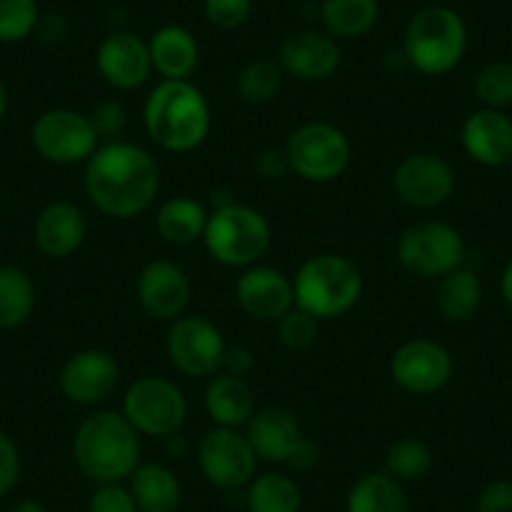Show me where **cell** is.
Wrapping results in <instances>:
<instances>
[{"mask_svg": "<svg viewBox=\"0 0 512 512\" xmlns=\"http://www.w3.org/2000/svg\"><path fill=\"white\" fill-rule=\"evenodd\" d=\"M83 191L103 216L136 219L159 199L161 166L149 149L134 141L101 144L83 164Z\"/></svg>", "mask_w": 512, "mask_h": 512, "instance_id": "6da1fadb", "label": "cell"}, {"mask_svg": "<svg viewBox=\"0 0 512 512\" xmlns=\"http://www.w3.org/2000/svg\"><path fill=\"white\" fill-rule=\"evenodd\" d=\"M211 103L194 81H159L144 101L149 139L169 154H189L211 134Z\"/></svg>", "mask_w": 512, "mask_h": 512, "instance_id": "7a4b0ae2", "label": "cell"}, {"mask_svg": "<svg viewBox=\"0 0 512 512\" xmlns=\"http://www.w3.org/2000/svg\"><path fill=\"white\" fill-rule=\"evenodd\" d=\"M73 462L96 485L126 482L141 465V435L121 410H96L73 432Z\"/></svg>", "mask_w": 512, "mask_h": 512, "instance_id": "3957f363", "label": "cell"}, {"mask_svg": "<svg viewBox=\"0 0 512 512\" xmlns=\"http://www.w3.org/2000/svg\"><path fill=\"white\" fill-rule=\"evenodd\" d=\"M292 287L294 307L304 309L319 322H329L357 307L364 292V277L354 259L324 251L299 264Z\"/></svg>", "mask_w": 512, "mask_h": 512, "instance_id": "277c9868", "label": "cell"}, {"mask_svg": "<svg viewBox=\"0 0 512 512\" xmlns=\"http://www.w3.org/2000/svg\"><path fill=\"white\" fill-rule=\"evenodd\" d=\"M467 43L470 36L460 13L450 6L430 3L410 18L400 48L410 63V71L440 78L460 66Z\"/></svg>", "mask_w": 512, "mask_h": 512, "instance_id": "5b68a950", "label": "cell"}, {"mask_svg": "<svg viewBox=\"0 0 512 512\" xmlns=\"http://www.w3.org/2000/svg\"><path fill=\"white\" fill-rule=\"evenodd\" d=\"M272 239V224L262 211L241 201H221L209 211L201 241L221 267L246 269L262 262Z\"/></svg>", "mask_w": 512, "mask_h": 512, "instance_id": "8992f818", "label": "cell"}, {"mask_svg": "<svg viewBox=\"0 0 512 512\" xmlns=\"http://www.w3.org/2000/svg\"><path fill=\"white\" fill-rule=\"evenodd\" d=\"M289 171L309 184H332L352 164V141L329 121H307L284 141Z\"/></svg>", "mask_w": 512, "mask_h": 512, "instance_id": "52a82bcc", "label": "cell"}, {"mask_svg": "<svg viewBox=\"0 0 512 512\" xmlns=\"http://www.w3.org/2000/svg\"><path fill=\"white\" fill-rule=\"evenodd\" d=\"M121 415L131 422L141 437L166 440L179 435L189 417V400L184 390L169 377L144 374L134 379L123 392Z\"/></svg>", "mask_w": 512, "mask_h": 512, "instance_id": "ba28073f", "label": "cell"}, {"mask_svg": "<svg viewBox=\"0 0 512 512\" xmlns=\"http://www.w3.org/2000/svg\"><path fill=\"white\" fill-rule=\"evenodd\" d=\"M467 246L460 231L440 219H422L407 226L395 244V259L417 279H442L465 264Z\"/></svg>", "mask_w": 512, "mask_h": 512, "instance_id": "9c48e42d", "label": "cell"}, {"mask_svg": "<svg viewBox=\"0 0 512 512\" xmlns=\"http://www.w3.org/2000/svg\"><path fill=\"white\" fill-rule=\"evenodd\" d=\"M31 144L43 161L56 166L86 164L101 146L88 113L76 108H48L33 121Z\"/></svg>", "mask_w": 512, "mask_h": 512, "instance_id": "30bf717a", "label": "cell"}, {"mask_svg": "<svg viewBox=\"0 0 512 512\" xmlns=\"http://www.w3.org/2000/svg\"><path fill=\"white\" fill-rule=\"evenodd\" d=\"M224 332L204 314L174 319L166 332V357L171 367L189 379H211L221 372L226 352Z\"/></svg>", "mask_w": 512, "mask_h": 512, "instance_id": "8fae6325", "label": "cell"}, {"mask_svg": "<svg viewBox=\"0 0 512 512\" xmlns=\"http://www.w3.org/2000/svg\"><path fill=\"white\" fill-rule=\"evenodd\" d=\"M196 462L206 482L224 492L246 490L256 477L259 457L244 430L211 427L196 445Z\"/></svg>", "mask_w": 512, "mask_h": 512, "instance_id": "7c38bea8", "label": "cell"}, {"mask_svg": "<svg viewBox=\"0 0 512 512\" xmlns=\"http://www.w3.org/2000/svg\"><path fill=\"white\" fill-rule=\"evenodd\" d=\"M457 189V174L450 161L432 151L407 154L392 171V191L402 204L417 211L440 209Z\"/></svg>", "mask_w": 512, "mask_h": 512, "instance_id": "4fadbf2b", "label": "cell"}, {"mask_svg": "<svg viewBox=\"0 0 512 512\" xmlns=\"http://www.w3.org/2000/svg\"><path fill=\"white\" fill-rule=\"evenodd\" d=\"M452 374H455V359L450 349L430 337L407 339L390 357L392 382L407 395H435L450 384Z\"/></svg>", "mask_w": 512, "mask_h": 512, "instance_id": "5bb4252c", "label": "cell"}, {"mask_svg": "<svg viewBox=\"0 0 512 512\" xmlns=\"http://www.w3.org/2000/svg\"><path fill=\"white\" fill-rule=\"evenodd\" d=\"M121 384V364L106 349L88 347L73 352L58 372L63 397L78 407H98L116 395Z\"/></svg>", "mask_w": 512, "mask_h": 512, "instance_id": "9a60e30c", "label": "cell"}, {"mask_svg": "<svg viewBox=\"0 0 512 512\" xmlns=\"http://www.w3.org/2000/svg\"><path fill=\"white\" fill-rule=\"evenodd\" d=\"M96 71L113 91H136L154 76L149 41L128 28H113L96 46Z\"/></svg>", "mask_w": 512, "mask_h": 512, "instance_id": "2e32d148", "label": "cell"}, {"mask_svg": "<svg viewBox=\"0 0 512 512\" xmlns=\"http://www.w3.org/2000/svg\"><path fill=\"white\" fill-rule=\"evenodd\" d=\"M191 279L181 264L171 259H151L136 277V299L156 322H174L189 312Z\"/></svg>", "mask_w": 512, "mask_h": 512, "instance_id": "e0dca14e", "label": "cell"}, {"mask_svg": "<svg viewBox=\"0 0 512 512\" xmlns=\"http://www.w3.org/2000/svg\"><path fill=\"white\" fill-rule=\"evenodd\" d=\"M277 63L284 76L302 83H324L342 66V46L322 28H302L279 43Z\"/></svg>", "mask_w": 512, "mask_h": 512, "instance_id": "ac0fdd59", "label": "cell"}, {"mask_svg": "<svg viewBox=\"0 0 512 512\" xmlns=\"http://www.w3.org/2000/svg\"><path fill=\"white\" fill-rule=\"evenodd\" d=\"M234 299L246 317L277 324L294 307L292 277L267 264L246 267L234 284Z\"/></svg>", "mask_w": 512, "mask_h": 512, "instance_id": "d6986e66", "label": "cell"}, {"mask_svg": "<svg viewBox=\"0 0 512 512\" xmlns=\"http://www.w3.org/2000/svg\"><path fill=\"white\" fill-rule=\"evenodd\" d=\"M460 141L475 164L497 169L512 161V118L497 108H477L462 121Z\"/></svg>", "mask_w": 512, "mask_h": 512, "instance_id": "ffe728a7", "label": "cell"}, {"mask_svg": "<svg viewBox=\"0 0 512 512\" xmlns=\"http://www.w3.org/2000/svg\"><path fill=\"white\" fill-rule=\"evenodd\" d=\"M88 236V219L73 201H53L43 206L33 224V244L48 259H68L76 254Z\"/></svg>", "mask_w": 512, "mask_h": 512, "instance_id": "44dd1931", "label": "cell"}, {"mask_svg": "<svg viewBox=\"0 0 512 512\" xmlns=\"http://www.w3.org/2000/svg\"><path fill=\"white\" fill-rule=\"evenodd\" d=\"M246 440L254 447L259 462L287 465L294 447L304 440V427L299 417L287 407H262L256 410L244 427Z\"/></svg>", "mask_w": 512, "mask_h": 512, "instance_id": "7402d4cb", "label": "cell"}, {"mask_svg": "<svg viewBox=\"0 0 512 512\" xmlns=\"http://www.w3.org/2000/svg\"><path fill=\"white\" fill-rule=\"evenodd\" d=\"M151 66L161 81H189L201 61V46L194 33L179 23L156 28L149 38Z\"/></svg>", "mask_w": 512, "mask_h": 512, "instance_id": "603a6c76", "label": "cell"}, {"mask_svg": "<svg viewBox=\"0 0 512 512\" xmlns=\"http://www.w3.org/2000/svg\"><path fill=\"white\" fill-rule=\"evenodd\" d=\"M204 410L209 420L214 422V427L244 430L259 407H256V395L251 390L249 379L219 372L206 379Z\"/></svg>", "mask_w": 512, "mask_h": 512, "instance_id": "cb8c5ba5", "label": "cell"}, {"mask_svg": "<svg viewBox=\"0 0 512 512\" xmlns=\"http://www.w3.org/2000/svg\"><path fill=\"white\" fill-rule=\"evenodd\" d=\"M206 221H209V209L189 194L161 201L154 216L156 234L169 246H191L204 239Z\"/></svg>", "mask_w": 512, "mask_h": 512, "instance_id": "d4e9b609", "label": "cell"}, {"mask_svg": "<svg viewBox=\"0 0 512 512\" xmlns=\"http://www.w3.org/2000/svg\"><path fill=\"white\" fill-rule=\"evenodd\" d=\"M126 482L139 512H176L181 507L179 477L161 462H141Z\"/></svg>", "mask_w": 512, "mask_h": 512, "instance_id": "484cf974", "label": "cell"}, {"mask_svg": "<svg viewBox=\"0 0 512 512\" xmlns=\"http://www.w3.org/2000/svg\"><path fill=\"white\" fill-rule=\"evenodd\" d=\"M347 512H410L405 485L384 470L364 472L352 482L344 500Z\"/></svg>", "mask_w": 512, "mask_h": 512, "instance_id": "4316f807", "label": "cell"}, {"mask_svg": "<svg viewBox=\"0 0 512 512\" xmlns=\"http://www.w3.org/2000/svg\"><path fill=\"white\" fill-rule=\"evenodd\" d=\"M437 312L452 324L470 322L482 307V297H485V289H482V279L472 272L470 267H457L455 272L445 274L442 279H437Z\"/></svg>", "mask_w": 512, "mask_h": 512, "instance_id": "83f0119b", "label": "cell"}, {"mask_svg": "<svg viewBox=\"0 0 512 512\" xmlns=\"http://www.w3.org/2000/svg\"><path fill=\"white\" fill-rule=\"evenodd\" d=\"M382 6L379 0H322L319 3V23L322 31L337 41L362 38L377 26Z\"/></svg>", "mask_w": 512, "mask_h": 512, "instance_id": "f1b7e54d", "label": "cell"}, {"mask_svg": "<svg viewBox=\"0 0 512 512\" xmlns=\"http://www.w3.org/2000/svg\"><path fill=\"white\" fill-rule=\"evenodd\" d=\"M249 512H302V487L292 475L279 470L256 472L246 485Z\"/></svg>", "mask_w": 512, "mask_h": 512, "instance_id": "f546056e", "label": "cell"}, {"mask_svg": "<svg viewBox=\"0 0 512 512\" xmlns=\"http://www.w3.org/2000/svg\"><path fill=\"white\" fill-rule=\"evenodd\" d=\"M36 284L31 274L13 264H0V329H16L36 309Z\"/></svg>", "mask_w": 512, "mask_h": 512, "instance_id": "4dcf8cb0", "label": "cell"}, {"mask_svg": "<svg viewBox=\"0 0 512 512\" xmlns=\"http://www.w3.org/2000/svg\"><path fill=\"white\" fill-rule=\"evenodd\" d=\"M432 462H435V457H432L430 445L422 437L407 435L387 447L382 470L390 477H395L397 482L407 485V482H417L430 475Z\"/></svg>", "mask_w": 512, "mask_h": 512, "instance_id": "1f68e13d", "label": "cell"}, {"mask_svg": "<svg viewBox=\"0 0 512 512\" xmlns=\"http://www.w3.org/2000/svg\"><path fill=\"white\" fill-rule=\"evenodd\" d=\"M236 96L249 106H264L272 103L274 98L282 93L284 86V71L279 68L277 61L269 58H256L249 61L236 76Z\"/></svg>", "mask_w": 512, "mask_h": 512, "instance_id": "d6a6232c", "label": "cell"}, {"mask_svg": "<svg viewBox=\"0 0 512 512\" xmlns=\"http://www.w3.org/2000/svg\"><path fill=\"white\" fill-rule=\"evenodd\" d=\"M475 96L482 108L505 111L512 106V61L487 63L475 78Z\"/></svg>", "mask_w": 512, "mask_h": 512, "instance_id": "836d02e7", "label": "cell"}, {"mask_svg": "<svg viewBox=\"0 0 512 512\" xmlns=\"http://www.w3.org/2000/svg\"><path fill=\"white\" fill-rule=\"evenodd\" d=\"M38 0H0V43H21L36 33Z\"/></svg>", "mask_w": 512, "mask_h": 512, "instance_id": "e575fe53", "label": "cell"}, {"mask_svg": "<svg viewBox=\"0 0 512 512\" xmlns=\"http://www.w3.org/2000/svg\"><path fill=\"white\" fill-rule=\"evenodd\" d=\"M277 337L292 352H302L309 349L319 337V319L307 314L304 309L292 307L282 319L277 322Z\"/></svg>", "mask_w": 512, "mask_h": 512, "instance_id": "d590c367", "label": "cell"}, {"mask_svg": "<svg viewBox=\"0 0 512 512\" xmlns=\"http://www.w3.org/2000/svg\"><path fill=\"white\" fill-rule=\"evenodd\" d=\"M93 128H96L101 144H111V141H121L126 136L128 128V108L118 98H103L96 106L88 111Z\"/></svg>", "mask_w": 512, "mask_h": 512, "instance_id": "8d00e7d4", "label": "cell"}, {"mask_svg": "<svg viewBox=\"0 0 512 512\" xmlns=\"http://www.w3.org/2000/svg\"><path fill=\"white\" fill-rule=\"evenodd\" d=\"M254 13V0H204V18L219 31L246 26Z\"/></svg>", "mask_w": 512, "mask_h": 512, "instance_id": "74e56055", "label": "cell"}, {"mask_svg": "<svg viewBox=\"0 0 512 512\" xmlns=\"http://www.w3.org/2000/svg\"><path fill=\"white\" fill-rule=\"evenodd\" d=\"M88 512H139L134 495L123 482H106L91 492Z\"/></svg>", "mask_w": 512, "mask_h": 512, "instance_id": "f35d334b", "label": "cell"}, {"mask_svg": "<svg viewBox=\"0 0 512 512\" xmlns=\"http://www.w3.org/2000/svg\"><path fill=\"white\" fill-rule=\"evenodd\" d=\"M21 452L13 437L6 430H0V497H6L21 480Z\"/></svg>", "mask_w": 512, "mask_h": 512, "instance_id": "ab89813d", "label": "cell"}, {"mask_svg": "<svg viewBox=\"0 0 512 512\" xmlns=\"http://www.w3.org/2000/svg\"><path fill=\"white\" fill-rule=\"evenodd\" d=\"M254 171L262 176L264 181H279L287 174H292V171H289L287 154H284V146H264V149L254 156Z\"/></svg>", "mask_w": 512, "mask_h": 512, "instance_id": "60d3db41", "label": "cell"}, {"mask_svg": "<svg viewBox=\"0 0 512 512\" xmlns=\"http://www.w3.org/2000/svg\"><path fill=\"white\" fill-rule=\"evenodd\" d=\"M477 512H512V480H492L477 495Z\"/></svg>", "mask_w": 512, "mask_h": 512, "instance_id": "b9f144b4", "label": "cell"}, {"mask_svg": "<svg viewBox=\"0 0 512 512\" xmlns=\"http://www.w3.org/2000/svg\"><path fill=\"white\" fill-rule=\"evenodd\" d=\"M68 33H71V26H68L66 16H61V13H41L33 36H38V41L46 43V46H61Z\"/></svg>", "mask_w": 512, "mask_h": 512, "instance_id": "7bdbcfd3", "label": "cell"}, {"mask_svg": "<svg viewBox=\"0 0 512 512\" xmlns=\"http://www.w3.org/2000/svg\"><path fill=\"white\" fill-rule=\"evenodd\" d=\"M256 369V354L251 352L244 344H231L224 352V364H221V372L234 374V377L249 379V374Z\"/></svg>", "mask_w": 512, "mask_h": 512, "instance_id": "ee69618b", "label": "cell"}, {"mask_svg": "<svg viewBox=\"0 0 512 512\" xmlns=\"http://www.w3.org/2000/svg\"><path fill=\"white\" fill-rule=\"evenodd\" d=\"M319 460H322L319 445L314 440H309V437H304V440L294 447L292 455H289L287 467L294 472H312L314 467L319 465Z\"/></svg>", "mask_w": 512, "mask_h": 512, "instance_id": "f6af8a7d", "label": "cell"}, {"mask_svg": "<svg viewBox=\"0 0 512 512\" xmlns=\"http://www.w3.org/2000/svg\"><path fill=\"white\" fill-rule=\"evenodd\" d=\"M500 294H502V302L512 309V259L505 264L502 269V277H500Z\"/></svg>", "mask_w": 512, "mask_h": 512, "instance_id": "bcb514c9", "label": "cell"}, {"mask_svg": "<svg viewBox=\"0 0 512 512\" xmlns=\"http://www.w3.org/2000/svg\"><path fill=\"white\" fill-rule=\"evenodd\" d=\"M8 512H46V507H43L38 500H31V497H26V500H18L16 505H13Z\"/></svg>", "mask_w": 512, "mask_h": 512, "instance_id": "7dc6e473", "label": "cell"}, {"mask_svg": "<svg viewBox=\"0 0 512 512\" xmlns=\"http://www.w3.org/2000/svg\"><path fill=\"white\" fill-rule=\"evenodd\" d=\"M8 106H11V98H8V88H6V83L0 81V121L6 118Z\"/></svg>", "mask_w": 512, "mask_h": 512, "instance_id": "c3c4849f", "label": "cell"}, {"mask_svg": "<svg viewBox=\"0 0 512 512\" xmlns=\"http://www.w3.org/2000/svg\"><path fill=\"white\" fill-rule=\"evenodd\" d=\"M425 3H435V0H425Z\"/></svg>", "mask_w": 512, "mask_h": 512, "instance_id": "681fc988", "label": "cell"}, {"mask_svg": "<svg viewBox=\"0 0 512 512\" xmlns=\"http://www.w3.org/2000/svg\"><path fill=\"white\" fill-rule=\"evenodd\" d=\"M510 56H512V51H510Z\"/></svg>", "mask_w": 512, "mask_h": 512, "instance_id": "f907efd6", "label": "cell"}, {"mask_svg": "<svg viewBox=\"0 0 512 512\" xmlns=\"http://www.w3.org/2000/svg\"><path fill=\"white\" fill-rule=\"evenodd\" d=\"M0 512H3V510H0Z\"/></svg>", "mask_w": 512, "mask_h": 512, "instance_id": "816d5d0a", "label": "cell"}]
</instances>
